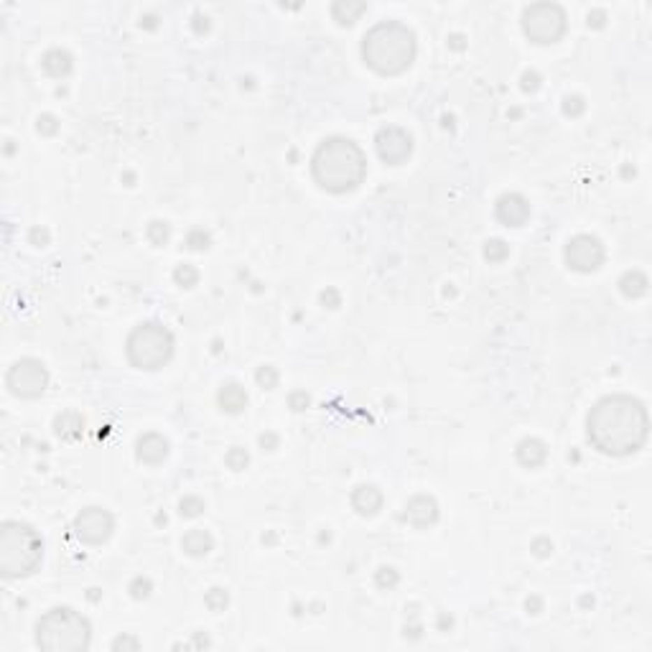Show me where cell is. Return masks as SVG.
I'll return each instance as SVG.
<instances>
[{
  "label": "cell",
  "mask_w": 652,
  "mask_h": 652,
  "mask_svg": "<svg viewBox=\"0 0 652 652\" xmlns=\"http://www.w3.org/2000/svg\"><path fill=\"white\" fill-rule=\"evenodd\" d=\"M588 441L607 456H632L650 436L645 403L632 395H607L594 403L586 416Z\"/></svg>",
  "instance_id": "6da1fadb"
},
{
  "label": "cell",
  "mask_w": 652,
  "mask_h": 652,
  "mask_svg": "<svg viewBox=\"0 0 652 652\" xmlns=\"http://www.w3.org/2000/svg\"><path fill=\"white\" fill-rule=\"evenodd\" d=\"M311 173L324 191L349 194L365 181L367 156L352 138H326L311 156Z\"/></svg>",
  "instance_id": "7a4b0ae2"
},
{
  "label": "cell",
  "mask_w": 652,
  "mask_h": 652,
  "mask_svg": "<svg viewBox=\"0 0 652 652\" xmlns=\"http://www.w3.org/2000/svg\"><path fill=\"white\" fill-rule=\"evenodd\" d=\"M416 34L400 21H380L362 38V59L380 77H398L416 61Z\"/></svg>",
  "instance_id": "3957f363"
},
{
  "label": "cell",
  "mask_w": 652,
  "mask_h": 652,
  "mask_svg": "<svg viewBox=\"0 0 652 652\" xmlns=\"http://www.w3.org/2000/svg\"><path fill=\"white\" fill-rule=\"evenodd\" d=\"M43 540L34 525L6 520L0 525V574L3 579H23L38 568Z\"/></svg>",
  "instance_id": "277c9868"
},
{
  "label": "cell",
  "mask_w": 652,
  "mask_h": 652,
  "mask_svg": "<svg viewBox=\"0 0 652 652\" xmlns=\"http://www.w3.org/2000/svg\"><path fill=\"white\" fill-rule=\"evenodd\" d=\"M92 642V624L72 607H54L36 622V645L49 652H79Z\"/></svg>",
  "instance_id": "5b68a950"
},
{
  "label": "cell",
  "mask_w": 652,
  "mask_h": 652,
  "mask_svg": "<svg viewBox=\"0 0 652 652\" xmlns=\"http://www.w3.org/2000/svg\"><path fill=\"white\" fill-rule=\"evenodd\" d=\"M173 334L168 326L158 321H145L138 324L136 329L128 334V342H125V354H128V362L138 370H145V372H153V370H161L164 365H168V359L173 357Z\"/></svg>",
  "instance_id": "8992f818"
},
{
  "label": "cell",
  "mask_w": 652,
  "mask_h": 652,
  "mask_svg": "<svg viewBox=\"0 0 652 652\" xmlns=\"http://www.w3.org/2000/svg\"><path fill=\"white\" fill-rule=\"evenodd\" d=\"M523 34L537 46H551L563 38L568 29V18L563 6L558 3H530L523 8L520 15Z\"/></svg>",
  "instance_id": "52a82bcc"
},
{
  "label": "cell",
  "mask_w": 652,
  "mask_h": 652,
  "mask_svg": "<svg viewBox=\"0 0 652 652\" xmlns=\"http://www.w3.org/2000/svg\"><path fill=\"white\" fill-rule=\"evenodd\" d=\"M6 385L15 398L23 400H36L46 393L49 387V370L41 359L36 357H21L18 362L8 367L6 372Z\"/></svg>",
  "instance_id": "ba28073f"
},
{
  "label": "cell",
  "mask_w": 652,
  "mask_h": 652,
  "mask_svg": "<svg viewBox=\"0 0 652 652\" xmlns=\"http://www.w3.org/2000/svg\"><path fill=\"white\" fill-rule=\"evenodd\" d=\"M604 258H607V250H604L602 240L594 235H576L563 247V260L576 273L599 270L604 266Z\"/></svg>",
  "instance_id": "9c48e42d"
},
{
  "label": "cell",
  "mask_w": 652,
  "mask_h": 652,
  "mask_svg": "<svg viewBox=\"0 0 652 652\" xmlns=\"http://www.w3.org/2000/svg\"><path fill=\"white\" fill-rule=\"evenodd\" d=\"M113 530H115V517L105 507H85L74 517V533L87 545L108 543Z\"/></svg>",
  "instance_id": "30bf717a"
},
{
  "label": "cell",
  "mask_w": 652,
  "mask_h": 652,
  "mask_svg": "<svg viewBox=\"0 0 652 652\" xmlns=\"http://www.w3.org/2000/svg\"><path fill=\"white\" fill-rule=\"evenodd\" d=\"M375 148H377V156H380L382 164L400 166V164H405L410 158V153H413V138H410L408 130L387 125V128L377 130V136H375Z\"/></svg>",
  "instance_id": "8fae6325"
},
{
  "label": "cell",
  "mask_w": 652,
  "mask_h": 652,
  "mask_svg": "<svg viewBox=\"0 0 652 652\" xmlns=\"http://www.w3.org/2000/svg\"><path fill=\"white\" fill-rule=\"evenodd\" d=\"M495 217L505 227H523L530 219V201L517 191L502 194L495 201Z\"/></svg>",
  "instance_id": "7c38bea8"
},
{
  "label": "cell",
  "mask_w": 652,
  "mask_h": 652,
  "mask_svg": "<svg viewBox=\"0 0 652 652\" xmlns=\"http://www.w3.org/2000/svg\"><path fill=\"white\" fill-rule=\"evenodd\" d=\"M403 517H405V523H410L413 528H418V530L430 528V525H436V520H438V502L430 495L410 497V500L405 502Z\"/></svg>",
  "instance_id": "4fadbf2b"
},
{
  "label": "cell",
  "mask_w": 652,
  "mask_h": 652,
  "mask_svg": "<svg viewBox=\"0 0 652 652\" xmlns=\"http://www.w3.org/2000/svg\"><path fill=\"white\" fill-rule=\"evenodd\" d=\"M168 451H171V449H168V441H166L161 433H156V430L143 433L136 444L138 461H140V464H148V466L164 464V461L168 459Z\"/></svg>",
  "instance_id": "5bb4252c"
},
{
  "label": "cell",
  "mask_w": 652,
  "mask_h": 652,
  "mask_svg": "<svg viewBox=\"0 0 652 652\" xmlns=\"http://www.w3.org/2000/svg\"><path fill=\"white\" fill-rule=\"evenodd\" d=\"M349 502L357 515L375 517L382 509V505H385V497H382L380 487H375V484H359V487H354V492H352Z\"/></svg>",
  "instance_id": "9a60e30c"
},
{
  "label": "cell",
  "mask_w": 652,
  "mask_h": 652,
  "mask_svg": "<svg viewBox=\"0 0 652 652\" xmlns=\"http://www.w3.org/2000/svg\"><path fill=\"white\" fill-rule=\"evenodd\" d=\"M515 459L520 461V466H525V469H537V466H543L545 459H548V446H545L540 438L528 436L517 444Z\"/></svg>",
  "instance_id": "2e32d148"
},
{
  "label": "cell",
  "mask_w": 652,
  "mask_h": 652,
  "mask_svg": "<svg viewBox=\"0 0 652 652\" xmlns=\"http://www.w3.org/2000/svg\"><path fill=\"white\" fill-rule=\"evenodd\" d=\"M181 548H184V553L191 556V558H204L207 553L215 551V537H212L209 530H204V528H191L187 535L181 537Z\"/></svg>",
  "instance_id": "e0dca14e"
},
{
  "label": "cell",
  "mask_w": 652,
  "mask_h": 652,
  "mask_svg": "<svg viewBox=\"0 0 652 652\" xmlns=\"http://www.w3.org/2000/svg\"><path fill=\"white\" fill-rule=\"evenodd\" d=\"M217 403H219V408H222L224 413L237 416V413H242V410L247 408V393H245V387L237 385V382H224V385L219 387V393H217Z\"/></svg>",
  "instance_id": "ac0fdd59"
},
{
  "label": "cell",
  "mask_w": 652,
  "mask_h": 652,
  "mask_svg": "<svg viewBox=\"0 0 652 652\" xmlns=\"http://www.w3.org/2000/svg\"><path fill=\"white\" fill-rule=\"evenodd\" d=\"M43 72L54 79H61L74 69V57L66 49H49L41 57Z\"/></svg>",
  "instance_id": "d6986e66"
},
{
  "label": "cell",
  "mask_w": 652,
  "mask_h": 652,
  "mask_svg": "<svg viewBox=\"0 0 652 652\" xmlns=\"http://www.w3.org/2000/svg\"><path fill=\"white\" fill-rule=\"evenodd\" d=\"M85 418L74 413V410H64L61 416L54 418V433H57L61 441H77L82 433H85Z\"/></svg>",
  "instance_id": "ffe728a7"
},
{
  "label": "cell",
  "mask_w": 652,
  "mask_h": 652,
  "mask_svg": "<svg viewBox=\"0 0 652 652\" xmlns=\"http://www.w3.org/2000/svg\"><path fill=\"white\" fill-rule=\"evenodd\" d=\"M365 13H367V3H357V0H337V3L331 6V18H334L339 26H352V23H357Z\"/></svg>",
  "instance_id": "44dd1931"
},
{
  "label": "cell",
  "mask_w": 652,
  "mask_h": 652,
  "mask_svg": "<svg viewBox=\"0 0 652 652\" xmlns=\"http://www.w3.org/2000/svg\"><path fill=\"white\" fill-rule=\"evenodd\" d=\"M647 288H650V280L642 270H627L619 278V291L624 298H639L647 294Z\"/></svg>",
  "instance_id": "7402d4cb"
},
{
  "label": "cell",
  "mask_w": 652,
  "mask_h": 652,
  "mask_svg": "<svg viewBox=\"0 0 652 652\" xmlns=\"http://www.w3.org/2000/svg\"><path fill=\"white\" fill-rule=\"evenodd\" d=\"M145 235H148V240H151L156 247H164V245L171 240V224L166 222V219H153V222L148 224Z\"/></svg>",
  "instance_id": "603a6c76"
},
{
  "label": "cell",
  "mask_w": 652,
  "mask_h": 652,
  "mask_svg": "<svg viewBox=\"0 0 652 652\" xmlns=\"http://www.w3.org/2000/svg\"><path fill=\"white\" fill-rule=\"evenodd\" d=\"M507 255H509V245L505 242V240H500V237L484 242V258H487L489 263H502V260H507Z\"/></svg>",
  "instance_id": "cb8c5ba5"
},
{
  "label": "cell",
  "mask_w": 652,
  "mask_h": 652,
  "mask_svg": "<svg viewBox=\"0 0 652 652\" xmlns=\"http://www.w3.org/2000/svg\"><path fill=\"white\" fill-rule=\"evenodd\" d=\"M224 464L230 466L232 472H242V469H247V464H250V454H247V449H242V446H232L230 451L224 454Z\"/></svg>",
  "instance_id": "d4e9b609"
},
{
  "label": "cell",
  "mask_w": 652,
  "mask_h": 652,
  "mask_svg": "<svg viewBox=\"0 0 652 652\" xmlns=\"http://www.w3.org/2000/svg\"><path fill=\"white\" fill-rule=\"evenodd\" d=\"M173 280H176V286H181V288H194L199 283V270L194 266H189V263H181V266L173 270Z\"/></svg>",
  "instance_id": "484cf974"
},
{
  "label": "cell",
  "mask_w": 652,
  "mask_h": 652,
  "mask_svg": "<svg viewBox=\"0 0 652 652\" xmlns=\"http://www.w3.org/2000/svg\"><path fill=\"white\" fill-rule=\"evenodd\" d=\"M204 509H207V505H204V500L196 497V495H187L179 502V515L189 517V520H191V517H199Z\"/></svg>",
  "instance_id": "4316f807"
},
{
  "label": "cell",
  "mask_w": 652,
  "mask_h": 652,
  "mask_svg": "<svg viewBox=\"0 0 652 652\" xmlns=\"http://www.w3.org/2000/svg\"><path fill=\"white\" fill-rule=\"evenodd\" d=\"M278 380H280V375L273 365L258 367V372H255V382H258V387H263V390H275V387H278Z\"/></svg>",
  "instance_id": "83f0119b"
},
{
  "label": "cell",
  "mask_w": 652,
  "mask_h": 652,
  "mask_svg": "<svg viewBox=\"0 0 652 652\" xmlns=\"http://www.w3.org/2000/svg\"><path fill=\"white\" fill-rule=\"evenodd\" d=\"M128 591H130V596H133L136 602H143V599H148V596H151L153 584H151V579H145V576H138V579L130 581Z\"/></svg>",
  "instance_id": "f1b7e54d"
},
{
  "label": "cell",
  "mask_w": 652,
  "mask_h": 652,
  "mask_svg": "<svg viewBox=\"0 0 652 652\" xmlns=\"http://www.w3.org/2000/svg\"><path fill=\"white\" fill-rule=\"evenodd\" d=\"M204 604L212 611H224V607L230 604V594L224 588H209L207 596H204Z\"/></svg>",
  "instance_id": "f546056e"
},
{
  "label": "cell",
  "mask_w": 652,
  "mask_h": 652,
  "mask_svg": "<svg viewBox=\"0 0 652 652\" xmlns=\"http://www.w3.org/2000/svg\"><path fill=\"white\" fill-rule=\"evenodd\" d=\"M209 245H212V237H209V232L201 230V227H196V230H191L187 235L189 250H207Z\"/></svg>",
  "instance_id": "4dcf8cb0"
},
{
  "label": "cell",
  "mask_w": 652,
  "mask_h": 652,
  "mask_svg": "<svg viewBox=\"0 0 652 652\" xmlns=\"http://www.w3.org/2000/svg\"><path fill=\"white\" fill-rule=\"evenodd\" d=\"M398 581H400V574H398L393 566H382L380 571H377V576H375V584L380 588H395L398 586Z\"/></svg>",
  "instance_id": "1f68e13d"
},
{
  "label": "cell",
  "mask_w": 652,
  "mask_h": 652,
  "mask_svg": "<svg viewBox=\"0 0 652 652\" xmlns=\"http://www.w3.org/2000/svg\"><path fill=\"white\" fill-rule=\"evenodd\" d=\"M584 110H586V102H584V97H581V94H568L566 100H563V115L579 117Z\"/></svg>",
  "instance_id": "d6a6232c"
},
{
  "label": "cell",
  "mask_w": 652,
  "mask_h": 652,
  "mask_svg": "<svg viewBox=\"0 0 652 652\" xmlns=\"http://www.w3.org/2000/svg\"><path fill=\"white\" fill-rule=\"evenodd\" d=\"M288 405H291L296 413H301V410H306L308 405H311V398H308L306 390H294V393L288 395Z\"/></svg>",
  "instance_id": "836d02e7"
},
{
  "label": "cell",
  "mask_w": 652,
  "mask_h": 652,
  "mask_svg": "<svg viewBox=\"0 0 652 652\" xmlns=\"http://www.w3.org/2000/svg\"><path fill=\"white\" fill-rule=\"evenodd\" d=\"M36 130L41 133V136H57L59 130V120L54 115H41L36 120Z\"/></svg>",
  "instance_id": "e575fe53"
},
{
  "label": "cell",
  "mask_w": 652,
  "mask_h": 652,
  "mask_svg": "<svg viewBox=\"0 0 652 652\" xmlns=\"http://www.w3.org/2000/svg\"><path fill=\"white\" fill-rule=\"evenodd\" d=\"M533 553H535L537 558H548L553 553V543L548 537H537V540H533Z\"/></svg>",
  "instance_id": "d590c367"
},
{
  "label": "cell",
  "mask_w": 652,
  "mask_h": 652,
  "mask_svg": "<svg viewBox=\"0 0 652 652\" xmlns=\"http://www.w3.org/2000/svg\"><path fill=\"white\" fill-rule=\"evenodd\" d=\"M321 303L326 308H337V306H342V296H339V291L337 288H326L321 294Z\"/></svg>",
  "instance_id": "8d00e7d4"
},
{
  "label": "cell",
  "mask_w": 652,
  "mask_h": 652,
  "mask_svg": "<svg viewBox=\"0 0 652 652\" xmlns=\"http://www.w3.org/2000/svg\"><path fill=\"white\" fill-rule=\"evenodd\" d=\"M523 92H535L537 87H540V74L537 72H525L523 74Z\"/></svg>",
  "instance_id": "74e56055"
},
{
  "label": "cell",
  "mask_w": 652,
  "mask_h": 652,
  "mask_svg": "<svg viewBox=\"0 0 652 652\" xmlns=\"http://www.w3.org/2000/svg\"><path fill=\"white\" fill-rule=\"evenodd\" d=\"M138 647H140V642L136 637H117L113 642V650H138Z\"/></svg>",
  "instance_id": "f35d334b"
},
{
  "label": "cell",
  "mask_w": 652,
  "mask_h": 652,
  "mask_svg": "<svg viewBox=\"0 0 652 652\" xmlns=\"http://www.w3.org/2000/svg\"><path fill=\"white\" fill-rule=\"evenodd\" d=\"M29 237H31V242L36 245V247H43V245H49V232L41 230V227H34Z\"/></svg>",
  "instance_id": "ab89813d"
},
{
  "label": "cell",
  "mask_w": 652,
  "mask_h": 652,
  "mask_svg": "<svg viewBox=\"0 0 652 652\" xmlns=\"http://www.w3.org/2000/svg\"><path fill=\"white\" fill-rule=\"evenodd\" d=\"M604 21H607V13H604V10H599V8H596V10H591V13H588V21H586V23H588V26H591V29H602V26H604Z\"/></svg>",
  "instance_id": "60d3db41"
},
{
  "label": "cell",
  "mask_w": 652,
  "mask_h": 652,
  "mask_svg": "<svg viewBox=\"0 0 652 652\" xmlns=\"http://www.w3.org/2000/svg\"><path fill=\"white\" fill-rule=\"evenodd\" d=\"M191 26H194V31H196V34H207V31H209V18H207V15L196 13V15H194Z\"/></svg>",
  "instance_id": "b9f144b4"
},
{
  "label": "cell",
  "mask_w": 652,
  "mask_h": 652,
  "mask_svg": "<svg viewBox=\"0 0 652 652\" xmlns=\"http://www.w3.org/2000/svg\"><path fill=\"white\" fill-rule=\"evenodd\" d=\"M260 446L268 449V451L278 449V436H275V433H263V436H260Z\"/></svg>",
  "instance_id": "7bdbcfd3"
},
{
  "label": "cell",
  "mask_w": 652,
  "mask_h": 652,
  "mask_svg": "<svg viewBox=\"0 0 652 652\" xmlns=\"http://www.w3.org/2000/svg\"><path fill=\"white\" fill-rule=\"evenodd\" d=\"M525 607H528V611H530V614H540V609H543V602H540L537 596H530Z\"/></svg>",
  "instance_id": "ee69618b"
}]
</instances>
